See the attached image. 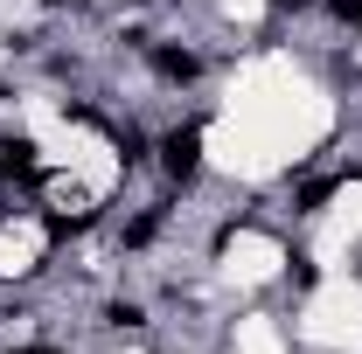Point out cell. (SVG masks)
<instances>
[{
    "mask_svg": "<svg viewBox=\"0 0 362 354\" xmlns=\"http://www.w3.org/2000/svg\"><path fill=\"white\" fill-rule=\"evenodd\" d=\"M327 7H334L341 21H356V14H362V0H327Z\"/></svg>",
    "mask_w": 362,
    "mask_h": 354,
    "instance_id": "cell-3",
    "label": "cell"
},
{
    "mask_svg": "<svg viewBox=\"0 0 362 354\" xmlns=\"http://www.w3.org/2000/svg\"><path fill=\"white\" fill-rule=\"evenodd\" d=\"M14 354H56V348H14Z\"/></svg>",
    "mask_w": 362,
    "mask_h": 354,
    "instance_id": "cell-5",
    "label": "cell"
},
{
    "mask_svg": "<svg viewBox=\"0 0 362 354\" xmlns=\"http://www.w3.org/2000/svg\"><path fill=\"white\" fill-rule=\"evenodd\" d=\"M160 160H168V174H175V181H195V167H202V126H181V133H168Z\"/></svg>",
    "mask_w": 362,
    "mask_h": 354,
    "instance_id": "cell-1",
    "label": "cell"
},
{
    "mask_svg": "<svg viewBox=\"0 0 362 354\" xmlns=\"http://www.w3.org/2000/svg\"><path fill=\"white\" fill-rule=\"evenodd\" d=\"M272 7H279V14H293V7H307V0H272Z\"/></svg>",
    "mask_w": 362,
    "mask_h": 354,
    "instance_id": "cell-4",
    "label": "cell"
},
{
    "mask_svg": "<svg viewBox=\"0 0 362 354\" xmlns=\"http://www.w3.org/2000/svg\"><path fill=\"white\" fill-rule=\"evenodd\" d=\"M153 70H160L168 84H195V56H188V49H153Z\"/></svg>",
    "mask_w": 362,
    "mask_h": 354,
    "instance_id": "cell-2",
    "label": "cell"
}]
</instances>
